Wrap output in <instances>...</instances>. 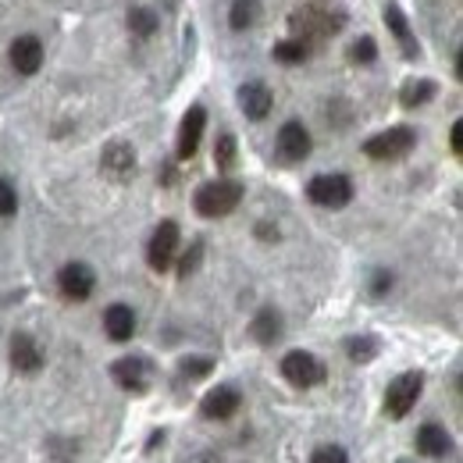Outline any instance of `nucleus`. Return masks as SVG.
<instances>
[{"mask_svg":"<svg viewBox=\"0 0 463 463\" xmlns=\"http://www.w3.org/2000/svg\"><path fill=\"white\" fill-rule=\"evenodd\" d=\"M385 25H389V29L396 33V40L403 43L406 58H413V54H417V47H413V36H410V25H406L403 11H400L396 4H389V7H385Z\"/></svg>","mask_w":463,"mask_h":463,"instance_id":"aec40b11","label":"nucleus"},{"mask_svg":"<svg viewBox=\"0 0 463 463\" xmlns=\"http://www.w3.org/2000/svg\"><path fill=\"white\" fill-rule=\"evenodd\" d=\"M178 242H182L178 225H175V222H161V225L154 229V235H150V242H146V264H150L154 271H168L175 253H178Z\"/></svg>","mask_w":463,"mask_h":463,"instance_id":"0eeeda50","label":"nucleus"},{"mask_svg":"<svg viewBox=\"0 0 463 463\" xmlns=\"http://www.w3.org/2000/svg\"><path fill=\"white\" fill-rule=\"evenodd\" d=\"M239 406H242L239 389H235V385H218V389H211V392L200 400V413H203L207 420H229V417L239 413Z\"/></svg>","mask_w":463,"mask_h":463,"instance_id":"9b49d317","label":"nucleus"},{"mask_svg":"<svg viewBox=\"0 0 463 463\" xmlns=\"http://www.w3.org/2000/svg\"><path fill=\"white\" fill-rule=\"evenodd\" d=\"M43 64V43L36 36H18L11 43V68L18 75H36Z\"/></svg>","mask_w":463,"mask_h":463,"instance_id":"2eb2a0df","label":"nucleus"},{"mask_svg":"<svg viewBox=\"0 0 463 463\" xmlns=\"http://www.w3.org/2000/svg\"><path fill=\"white\" fill-rule=\"evenodd\" d=\"M200 257H203V242L196 239V242L189 246V253H185V257L178 260V275H182V279H189V275H193V271L200 268Z\"/></svg>","mask_w":463,"mask_h":463,"instance_id":"bb28decb","label":"nucleus"},{"mask_svg":"<svg viewBox=\"0 0 463 463\" xmlns=\"http://www.w3.org/2000/svg\"><path fill=\"white\" fill-rule=\"evenodd\" d=\"M349 58H353V61H364V64H367V61H374V58H378V47H374V40H371V36L356 40V43L349 47Z\"/></svg>","mask_w":463,"mask_h":463,"instance_id":"c756f323","label":"nucleus"},{"mask_svg":"<svg viewBox=\"0 0 463 463\" xmlns=\"http://www.w3.org/2000/svg\"><path fill=\"white\" fill-rule=\"evenodd\" d=\"M203 128H207V111L196 104V108H189V111H185L182 125H178V157H182V161H189V157L196 154Z\"/></svg>","mask_w":463,"mask_h":463,"instance_id":"ddd939ff","label":"nucleus"},{"mask_svg":"<svg viewBox=\"0 0 463 463\" xmlns=\"http://www.w3.org/2000/svg\"><path fill=\"white\" fill-rule=\"evenodd\" d=\"M346 353H349V360L367 364V360L378 356V339H374V335H353V339H346Z\"/></svg>","mask_w":463,"mask_h":463,"instance_id":"5701e85b","label":"nucleus"},{"mask_svg":"<svg viewBox=\"0 0 463 463\" xmlns=\"http://www.w3.org/2000/svg\"><path fill=\"white\" fill-rule=\"evenodd\" d=\"M157 25H161V18H157L150 7H132V11H128V29H132L136 36H154Z\"/></svg>","mask_w":463,"mask_h":463,"instance_id":"4be33fe9","label":"nucleus"},{"mask_svg":"<svg viewBox=\"0 0 463 463\" xmlns=\"http://www.w3.org/2000/svg\"><path fill=\"white\" fill-rule=\"evenodd\" d=\"M453 150H457V154H463V125H460V121L453 125Z\"/></svg>","mask_w":463,"mask_h":463,"instance_id":"473e14b6","label":"nucleus"},{"mask_svg":"<svg viewBox=\"0 0 463 463\" xmlns=\"http://www.w3.org/2000/svg\"><path fill=\"white\" fill-rule=\"evenodd\" d=\"M289 25L292 33H296V40L310 43V40H325V36L339 33L343 29V14L339 11H325L317 4H307V7H296L292 11Z\"/></svg>","mask_w":463,"mask_h":463,"instance_id":"f03ea898","label":"nucleus"},{"mask_svg":"<svg viewBox=\"0 0 463 463\" xmlns=\"http://www.w3.org/2000/svg\"><path fill=\"white\" fill-rule=\"evenodd\" d=\"M413 146H417V132H413L410 125H396V128H385V132L371 136V139L364 143V154H367L371 161H400Z\"/></svg>","mask_w":463,"mask_h":463,"instance_id":"7ed1b4c3","label":"nucleus"},{"mask_svg":"<svg viewBox=\"0 0 463 463\" xmlns=\"http://www.w3.org/2000/svg\"><path fill=\"white\" fill-rule=\"evenodd\" d=\"M307 196L317 207L339 211V207H346L349 200H353V182H349L346 175H317V178H310Z\"/></svg>","mask_w":463,"mask_h":463,"instance_id":"423d86ee","label":"nucleus"},{"mask_svg":"<svg viewBox=\"0 0 463 463\" xmlns=\"http://www.w3.org/2000/svg\"><path fill=\"white\" fill-rule=\"evenodd\" d=\"M239 108H242L246 118L264 121L275 108V97H271V90L264 82H246V86H239Z\"/></svg>","mask_w":463,"mask_h":463,"instance_id":"4468645a","label":"nucleus"},{"mask_svg":"<svg viewBox=\"0 0 463 463\" xmlns=\"http://www.w3.org/2000/svg\"><path fill=\"white\" fill-rule=\"evenodd\" d=\"M282 378L296 389H314L325 382V364L307 349H292L282 356Z\"/></svg>","mask_w":463,"mask_h":463,"instance_id":"39448f33","label":"nucleus"},{"mask_svg":"<svg viewBox=\"0 0 463 463\" xmlns=\"http://www.w3.org/2000/svg\"><path fill=\"white\" fill-rule=\"evenodd\" d=\"M389 289H392V275H389V271H374V279H371V296H385Z\"/></svg>","mask_w":463,"mask_h":463,"instance_id":"2f4dec72","label":"nucleus"},{"mask_svg":"<svg viewBox=\"0 0 463 463\" xmlns=\"http://www.w3.org/2000/svg\"><path fill=\"white\" fill-rule=\"evenodd\" d=\"M307 58H310V47L303 40H296V36L275 47V61H282V64H303Z\"/></svg>","mask_w":463,"mask_h":463,"instance_id":"a878e982","label":"nucleus"},{"mask_svg":"<svg viewBox=\"0 0 463 463\" xmlns=\"http://www.w3.org/2000/svg\"><path fill=\"white\" fill-rule=\"evenodd\" d=\"M58 289L64 292L68 299L82 303V299H90L93 289H97V275H93V268H90V264L71 260V264H64V268L58 271Z\"/></svg>","mask_w":463,"mask_h":463,"instance_id":"6e6552de","label":"nucleus"},{"mask_svg":"<svg viewBox=\"0 0 463 463\" xmlns=\"http://www.w3.org/2000/svg\"><path fill=\"white\" fill-rule=\"evenodd\" d=\"M417 453H424V457H431V460L453 453L449 431H446L442 424H420V431H417Z\"/></svg>","mask_w":463,"mask_h":463,"instance_id":"a211bd4d","label":"nucleus"},{"mask_svg":"<svg viewBox=\"0 0 463 463\" xmlns=\"http://www.w3.org/2000/svg\"><path fill=\"white\" fill-rule=\"evenodd\" d=\"M257 14H260V0H235L229 11V25L235 33H242L257 22Z\"/></svg>","mask_w":463,"mask_h":463,"instance_id":"412c9836","label":"nucleus"},{"mask_svg":"<svg viewBox=\"0 0 463 463\" xmlns=\"http://www.w3.org/2000/svg\"><path fill=\"white\" fill-rule=\"evenodd\" d=\"M310 150H314V143H310V132L299 125V121H286L282 128H279V154H282V161H303V157H310Z\"/></svg>","mask_w":463,"mask_h":463,"instance_id":"f8f14e48","label":"nucleus"},{"mask_svg":"<svg viewBox=\"0 0 463 463\" xmlns=\"http://www.w3.org/2000/svg\"><path fill=\"white\" fill-rule=\"evenodd\" d=\"M250 335L260 343V346H271L282 339V314L275 307H264L253 321H250Z\"/></svg>","mask_w":463,"mask_h":463,"instance_id":"6ab92c4d","label":"nucleus"},{"mask_svg":"<svg viewBox=\"0 0 463 463\" xmlns=\"http://www.w3.org/2000/svg\"><path fill=\"white\" fill-rule=\"evenodd\" d=\"M310 463H349V457L346 449H339V446H321V449H314Z\"/></svg>","mask_w":463,"mask_h":463,"instance_id":"7c9ffc66","label":"nucleus"},{"mask_svg":"<svg viewBox=\"0 0 463 463\" xmlns=\"http://www.w3.org/2000/svg\"><path fill=\"white\" fill-rule=\"evenodd\" d=\"M161 442H165V431H154V435H150V442H146V453H154Z\"/></svg>","mask_w":463,"mask_h":463,"instance_id":"72a5a7b5","label":"nucleus"},{"mask_svg":"<svg viewBox=\"0 0 463 463\" xmlns=\"http://www.w3.org/2000/svg\"><path fill=\"white\" fill-rule=\"evenodd\" d=\"M242 200V182L235 178H218V182H207L196 189L193 203H196V214L200 218H225L239 207Z\"/></svg>","mask_w":463,"mask_h":463,"instance_id":"f257e3e1","label":"nucleus"},{"mask_svg":"<svg viewBox=\"0 0 463 463\" xmlns=\"http://www.w3.org/2000/svg\"><path fill=\"white\" fill-rule=\"evenodd\" d=\"M100 172L108 175L111 182H128L136 175V150L125 143V139H115L104 146L100 154Z\"/></svg>","mask_w":463,"mask_h":463,"instance_id":"9d476101","label":"nucleus"},{"mask_svg":"<svg viewBox=\"0 0 463 463\" xmlns=\"http://www.w3.org/2000/svg\"><path fill=\"white\" fill-rule=\"evenodd\" d=\"M11 367L18 371V374H36L40 367H43V349L36 346V339L33 335H14L11 339Z\"/></svg>","mask_w":463,"mask_h":463,"instance_id":"dca6fc26","label":"nucleus"},{"mask_svg":"<svg viewBox=\"0 0 463 463\" xmlns=\"http://www.w3.org/2000/svg\"><path fill=\"white\" fill-rule=\"evenodd\" d=\"M435 97V82L428 79H410L403 86V104L406 108H417V104H428Z\"/></svg>","mask_w":463,"mask_h":463,"instance_id":"b1692460","label":"nucleus"},{"mask_svg":"<svg viewBox=\"0 0 463 463\" xmlns=\"http://www.w3.org/2000/svg\"><path fill=\"white\" fill-rule=\"evenodd\" d=\"M111 378H115L125 392L143 396L150 389V364L143 356H121V360H115V367H111Z\"/></svg>","mask_w":463,"mask_h":463,"instance_id":"1a4fd4ad","label":"nucleus"},{"mask_svg":"<svg viewBox=\"0 0 463 463\" xmlns=\"http://www.w3.org/2000/svg\"><path fill=\"white\" fill-rule=\"evenodd\" d=\"M420 392H424V374L420 371H406L400 378H392V385L385 392V413L396 417V420H403L406 413L417 406Z\"/></svg>","mask_w":463,"mask_h":463,"instance_id":"20e7f679","label":"nucleus"},{"mask_svg":"<svg viewBox=\"0 0 463 463\" xmlns=\"http://www.w3.org/2000/svg\"><path fill=\"white\" fill-rule=\"evenodd\" d=\"M211 360L207 356H189V360H182V374L185 378H203V374H211Z\"/></svg>","mask_w":463,"mask_h":463,"instance_id":"c85d7f7f","label":"nucleus"},{"mask_svg":"<svg viewBox=\"0 0 463 463\" xmlns=\"http://www.w3.org/2000/svg\"><path fill=\"white\" fill-rule=\"evenodd\" d=\"M214 165H218V172H232L235 168V136L232 132L218 136V143H214Z\"/></svg>","mask_w":463,"mask_h":463,"instance_id":"393cba45","label":"nucleus"},{"mask_svg":"<svg viewBox=\"0 0 463 463\" xmlns=\"http://www.w3.org/2000/svg\"><path fill=\"white\" fill-rule=\"evenodd\" d=\"M18 211V193L7 178H0V218H11Z\"/></svg>","mask_w":463,"mask_h":463,"instance_id":"cd10ccee","label":"nucleus"},{"mask_svg":"<svg viewBox=\"0 0 463 463\" xmlns=\"http://www.w3.org/2000/svg\"><path fill=\"white\" fill-rule=\"evenodd\" d=\"M104 332L111 343H128L136 335V310L125 307V303H115L104 310Z\"/></svg>","mask_w":463,"mask_h":463,"instance_id":"f3484780","label":"nucleus"}]
</instances>
